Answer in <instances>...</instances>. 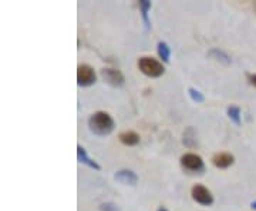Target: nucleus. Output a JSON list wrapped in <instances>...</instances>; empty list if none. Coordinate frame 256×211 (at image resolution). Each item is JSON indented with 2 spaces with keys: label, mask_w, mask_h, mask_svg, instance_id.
I'll return each instance as SVG.
<instances>
[{
  "label": "nucleus",
  "mask_w": 256,
  "mask_h": 211,
  "mask_svg": "<svg viewBox=\"0 0 256 211\" xmlns=\"http://www.w3.org/2000/svg\"><path fill=\"white\" fill-rule=\"evenodd\" d=\"M156 47H158V56H160V59L164 63H170V57H171V49H170V46L165 42H160L156 45Z\"/></svg>",
  "instance_id": "nucleus-14"
},
{
  "label": "nucleus",
  "mask_w": 256,
  "mask_h": 211,
  "mask_svg": "<svg viewBox=\"0 0 256 211\" xmlns=\"http://www.w3.org/2000/svg\"><path fill=\"white\" fill-rule=\"evenodd\" d=\"M118 138L124 146H137L140 143V136L136 131H124L120 134Z\"/></svg>",
  "instance_id": "nucleus-11"
},
{
  "label": "nucleus",
  "mask_w": 256,
  "mask_h": 211,
  "mask_svg": "<svg viewBox=\"0 0 256 211\" xmlns=\"http://www.w3.org/2000/svg\"><path fill=\"white\" fill-rule=\"evenodd\" d=\"M250 207L254 208V210H256V201H254L252 204H250Z\"/></svg>",
  "instance_id": "nucleus-19"
},
{
  "label": "nucleus",
  "mask_w": 256,
  "mask_h": 211,
  "mask_svg": "<svg viewBox=\"0 0 256 211\" xmlns=\"http://www.w3.org/2000/svg\"><path fill=\"white\" fill-rule=\"evenodd\" d=\"M246 77H248V82L250 83L254 87H256V74H250V73H248L246 74Z\"/></svg>",
  "instance_id": "nucleus-17"
},
{
  "label": "nucleus",
  "mask_w": 256,
  "mask_h": 211,
  "mask_svg": "<svg viewBox=\"0 0 256 211\" xmlns=\"http://www.w3.org/2000/svg\"><path fill=\"white\" fill-rule=\"evenodd\" d=\"M101 77L111 87H121L124 84V74L116 69H102Z\"/></svg>",
  "instance_id": "nucleus-6"
},
{
  "label": "nucleus",
  "mask_w": 256,
  "mask_h": 211,
  "mask_svg": "<svg viewBox=\"0 0 256 211\" xmlns=\"http://www.w3.org/2000/svg\"><path fill=\"white\" fill-rule=\"evenodd\" d=\"M188 96H190L191 100L194 101V103H196V104H201V103L205 101V96H204L200 90L194 89V87H190V89H188Z\"/></svg>",
  "instance_id": "nucleus-15"
},
{
  "label": "nucleus",
  "mask_w": 256,
  "mask_h": 211,
  "mask_svg": "<svg viewBox=\"0 0 256 211\" xmlns=\"http://www.w3.org/2000/svg\"><path fill=\"white\" fill-rule=\"evenodd\" d=\"M229 120L235 124V126H240L242 124V116H240V109L238 106H229L228 110H226Z\"/></svg>",
  "instance_id": "nucleus-13"
},
{
  "label": "nucleus",
  "mask_w": 256,
  "mask_h": 211,
  "mask_svg": "<svg viewBox=\"0 0 256 211\" xmlns=\"http://www.w3.org/2000/svg\"><path fill=\"white\" fill-rule=\"evenodd\" d=\"M181 165L188 171H194V173H202L205 165H204V160L201 156L195 154V153H185L181 157Z\"/></svg>",
  "instance_id": "nucleus-3"
},
{
  "label": "nucleus",
  "mask_w": 256,
  "mask_h": 211,
  "mask_svg": "<svg viewBox=\"0 0 256 211\" xmlns=\"http://www.w3.org/2000/svg\"><path fill=\"white\" fill-rule=\"evenodd\" d=\"M156 211H168V210H166L165 207H158V210Z\"/></svg>",
  "instance_id": "nucleus-18"
},
{
  "label": "nucleus",
  "mask_w": 256,
  "mask_h": 211,
  "mask_svg": "<svg viewBox=\"0 0 256 211\" xmlns=\"http://www.w3.org/2000/svg\"><path fill=\"white\" fill-rule=\"evenodd\" d=\"M191 195L192 198H194V201H196L198 204H201V205H210L214 202V195H212V193H210L205 185H202V184H195L192 187Z\"/></svg>",
  "instance_id": "nucleus-5"
},
{
  "label": "nucleus",
  "mask_w": 256,
  "mask_h": 211,
  "mask_svg": "<svg viewBox=\"0 0 256 211\" xmlns=\"http://www.w3.org/2000/svg\"><path fill=\"white\" fill-rule=\"evenodd\" d=\"M96 80H97V76H96V72H94L92 66H78V69H77V84L78 86L88 87V86H92L96 83Z\"/></svg>",
  "instance_id": "nucleus-4"
},
{
  "label": "nucleus",
  "mask_w": 256,
  "mask_h": 211,
  "mask_svg": "<svg viewBox=\"0 0 256 211\" xmlns=\"http://www.w3.org/2000/svg\"><path fill=\"white\" fill-rule=\"evenodd\" d=\"M152 8V3L148 2V0H141L140 2V10H141V16H142V20H144V25H146V30L151 29V20L148 18V13Z\"/></svg>",
  "instance_id": "nucleus-12"
},
{
  "label": "nucleus",
  "mask_w": 256,
  "mask_h": 211,
  "mask_svg": "<svg viewBox=\"0 0 256 211\" xmlns=\"http://www.w3.org/2000/svg\"><path fill=\"white\" fill-rule=\"evenodd\" d=\"M77 158H78V161L82 163V164H86L87 167H90L92 170H96V171H100L101 170V165L92 158V157L88 156V153H87V150L84 148L82 146H77Z\"/></svg>",
  "instance_id": "nucleus-8"
},
{
  "label": "nucleus",
  "mask_w": 256,
  "mask_h": 211,
  "mask_svg": "<svg viewBox=\"0 0 256 211\" xmlns=\"http://www.w3.org/2000/svg\"><path fill=\"white\" fill-rule=\"evenodd\" d=\"M208 57L214 59V60H216V62H220V65H224V66H229L230 63H232L230 57H229L224 50H220V49H210V52H208Z\"/></svg>",
  "instance_id": "nucleus-10"
},
{
  "label": "nucleus",
  "mask_w": 256,
  "mask_h": 211,
  "mask_svg": "<svg viewBox=\"0 0 256 211\" xmlns=\"http://www.w3.org/2000/svg\"><path fill=\"white\" fill-rule=\"evenodd\" d=\"M114 178L118 181V183L124 184V185H136L138 183V175L132 171V170H128V168H122L118 170Z\"/></svg>",
  "instance_id": "nucleus-7"
},
{
  "label": "nucleus",
  "mask_w": 256,
  "mask_h": 211,
  "mask_svg": "<svg viewBox=\"0 0 256 211\" xmlns=\"http://www.w3.org/2000/svg\"><path fill=\"white\" fill-rule=\"evenodd\" d=\"M212 163L216 168H228L235 163V157L230 153H218L212 157Z\"/></svg>",
  "instance_id": "nucleus-9"
},
{
  "label": "nucleus",
  "mask_w": 256,
  "mask_h": 211,
  "mask_svg": "<svg viewBox=\"0 0 256 211\" xmlns=\"http://www.w3.org/2000/svg\"><path fill=\"white\" fill-rule=\"evenodd\" d=\"M88 127L94 134L97 136H108L116 127V123L108 113L106 111H97L88 119Z\"/></svg>",
  "instance_id": "nucleus-1"
},
{
  "label": "nucleus",
  "mask_w": 256,
  "mask_h": 211,
  "mask_svg": "<svg viewBox=\"0 0 256 211\" xmlns=\"http://www.w3.org/2000/svg\"><path fill=\"white\" fill-rule=\"evenodd\" d=\"M138 69L141 70V73L146 74L148 77H152V79H156V77H161L165 72V67L162 65V62H158L152 57H141L138 60Z\"/></svg>",
  "instance_id": "nucleus-2"
},
{
  "label": "nucleus",
  "mask_w": 256,
  "mask_h": 211,
  "mask_svg": "<svg viewBox=\"0 0 256 211\" xmlns=\"http://www.w3.org/2000/svg\"><path fill=\"white\" fill-rule=\"evenodd\" d=\"M100 210L101 211H121L120 210L118 205H117V204H114V202H104V204H101Z\"/></svg>",
  "instance_id": "nucleus-16"
}]
</instances>
